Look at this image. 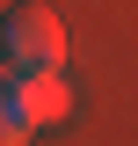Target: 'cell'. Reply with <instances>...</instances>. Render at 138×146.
<instances>
[{
    "label": "cell",
    "instance_id": "1",
    "mask_svg": "<svg viewBox=\"0 0 138 146\" xmlns=\"http://www.w3.org/2000/svg\"><path fill=\"white\" fill-rule=\"evenodd\" d=\"M0 66L7 73H51L66 66V22L44 0H15L0 15Z\"/></svg>",
    "mask_w": 138,
    "mask_h": 146
},
{
    "label": "cell",
    "instance_id": "2",
    "mask_svg": "<svg viewBox=\"0 0 138 146\" xmlns=\"http://www.w3.org/2000/svg\"><path fill=\"white\" fill-rule=\"evenodd\" d=\"M0 95H7V102L22 110V124L29 131H51V124H66L73 117V88H66V73H7L0 66Z\"/></svg>",
    "mask_w": 138,
    "mask_h": 146
},
{
    "label": "cell",
    "instance_id": "3",
    "mask_svg": "<svg viewBox=\"0 0 138 146\" xmlns=\"http://www.w3.org/2000/svg\"><path fill=\"white\" fill-rule=\"evenodd\" d=\"M0 146H29V124H22V110L0 95Z\"/></svg>",
    "mask_w": 138,
    "mask_h": 146
}]
</instances>
